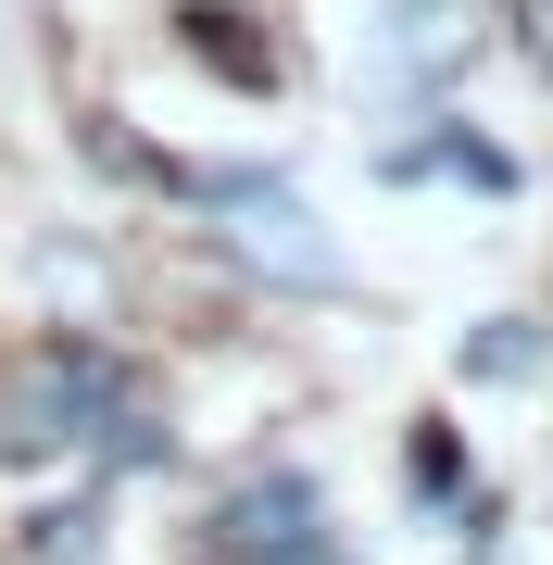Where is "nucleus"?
Returning <instances> with one entry per match:
<instances>
[{
	"mask_svg": "<svg viewBox=\"0 0 553 565\" xmlns=\"http://www.w3.org/2000/svg\"><path fill=\"white\" fill-rule=\"evenodd\" d=\"M226 553L240 565H328V503H315V478H252L240 503H226Z\"/></svg>",
	"mask_w": 553,
	"mask_h": 565,
	"instance_id": "2",
	"label": "nucleus"
},
{
	"mask_svg": "<svg viewBox=\"0 0 553 565\" xmlns=\"http://www.w3.org/2000/svg\"><path fill=\"white\" fill-rule=\"evenodd\" d=\"M541 63H553V39H541Z\"/></svg>",
	"mask_w": 553,
	"mask_h": 565,
	"instance_id": "6",
	"label": "nucleus"
},
{
	"mask_svg": "<svg viewBox=\"0 0 553 565\" xmlns=\"http://www.w3.org/2000/svg\"><path fill=\"white\" fill-rule=\"evenodd\" d=\"M390 177H466V189H515V163L491 139H466V126H440V139H403L390 151Z\"/></svg>",
	"mask_w": 553,
	"mask_h": 565,
	"instance_id": "4",
	"label": "nucleus"
},
{
	"mask_svg": "<svg viewBox=\"0 0 553 565\" xmlns=\"http://www.w3.org/2000/svg\"><path fill=\"white\" fill-rule=\"evenodd\" d=\"M466 377H541V327H529V315H491V327L466 340Z\"/></svg>",
	"mask_w": 553,
	"mask_h": 565,
	"instance_id": "5",
	"label": "nucleus"
},
{
	"mask_svg": "<svg viewBox=\"0 0 553 565\" xmlns=\"http://www.w3.org/2000/svg\"><path fill=\"white\" fill-rule=\"evenodd\" d=\"M214 202H240V226H226V239H240L252 264H277V277H302V289H328V277H340V252H328V239H302V202H289V189L226 177Z\"/></svg>",
	"mask_w": 553,
	"mask_h": 565,
	"instance_id": "3",
	"label": "nucleus"
},
{
	"mask_svg": "<svg viewBox=\"0 0 553 565\" xmlns=\"http://www.w3.org/2000/svg\"><path fill=\"white\" fill-rule=\"evenodd\" d=\"M63 452H126V465L164 452L139 390H126V364L88 352V340H51L0 377V465H63Z\"/></svg>",
	"mask_w": 553,
	"mask_h": 565,
	"instance_id": "1",
	"label": "nucleus"
}]
</instances>
